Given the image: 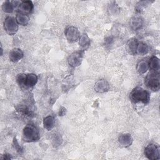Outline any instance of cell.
Listing matches in <instances>:
<instances>
[{"instance_id": "1", "label": "cell", "mask_w": 160, "mask_h": 160, "mask_svg": "<svg viewBox=\"0 0 160 160\" xmlns=\"http://www.w3.org/2000/svg\"><path fill=\"white\" fill-rule=\"evenodd\" d=\"M129 98L131 101L134 103H142L147 104L150 101V94L149 92L141 87H136L130 92Z\"/></svg>"}, {"instance_id": "2", "label": "cell", "mask_w": 160, "mask_h": 160, "mask_svg": "<svg viewBox=\"0 0 160 160\" xmlns=\"http://www.w3.org/2000/svg\"><path fill=\"white\" fill-rule=\"evenodd\" d=\"M22 139L26 142H35L40 139L39 131L33 124L26 125L22 131Z\"/></svg>"}, {"instance_id": "3", "label": "cell", "mask_w": 160, "mask_h": 160, "mask_svg": "<svg viewBox=\"0 0 160 160\" xmlns=\"http://www.w3.org/2000/svg\"><path fill=\"white\" fill-rule=\"evenodd\" d=\"M144 83L148 88L154 91H158L160 87L159 72L151 71L145 78Z\"/></svg>"}, {"instance_id": "4", "label": "cell", "mask_w": 160, "mask_h": 160, "mask_svg": "<svg viewBox=\"0 0 160 160\" xmlns=\"http://www.w3.org/2000/svg\"><path fill=\"white\" fill-rule=\"evenodd\" d=\"M3 26L4 30L9 35H14L18 31V24L16 18L13 17H6L4 21Z\"/></svg>"}, {"instance_id": "5", "label": "cell", "mask_w": 160, "mask_h": 160, "mask_svg": "<svg viewBox=\"0 0 160 160\" xmlns=\"http://www.w3.org/2000/svg\"><path fill=\"white\" fill-rule=\"evenodd\" d=\"M144 155L150 160H158L160 159L159 147L154 144H150L144 148Z\"/></svg>"}, {"instance_id": "6", "label": "cell", "mask_w": 160, "mask_h": 160, "mask_svg": "<svg viewBox=\"0 0 160 160\" xmlns=\"http://www.w3.org/2000/svg\"><path fill=\"white\" fill-rule=\"evenodd\" d=\"M83 56L84 51L79 50L74 51L69 56L68 58V62L71 67H78L82 62Z\"/></svg>"}, {"instance_id": "7", "label": "cell", "mask_w": 160, "mask_h": 160, "mask_svg": "<svg viewBox=\"0 0 160 160\" xmlns=\"http://www.w3.org/2000/svg\"><path fill=\"white\" fill-rule=\"evenodd\" d=\"M65 36L68 41L70 43H73L79 40L80 34L78 29L75 26H69L67 28L64 32Z\"/></svg>"}, {"instance_id": "8", "label": "cell", "mask_w": 160, "mask_h": 160, "mask_svg": "<svg viewBox=\"0 0 160 160\" xmlns=\"http://www.w3.org/2000/svg\"><path fill=\"white\" fill-rule=\"evenodd\" d=\"M33 8L34 5L31 1H23L21 2L20 5L18 8V11L19 13L27 15L32 12Z\"/></svg>"}, {"instance_id": "9", "label": "cell", "mask_w": 160, "mask_h": 160, "mask_svg": "<svg viewBox=\"0 0 160 160\" xmlns=\"http://www.w3.org/2000/svg\"><path fill=\"white\" fill-rule=\"evenodd\" d=\"M94 89L95 91L99 93H103L107 92L109 89V85L105 79L98 80L94 84Z\"/></svg>"}, {"instance_id": "10", "label": "cell", "mask_w": 160, "mask_h": 160, "mask_svg": "<svg viewBox=\"0 0 160 160\" xmlns=\"http://www.w3.org/2000/svg\"><path fill=\"white\" fill-rule=\"evenodd\" d=\"M133 141L131 135L129 133L121 134L118 138L119 143L123 147L128 148L130 146Z\"/></svg>"}, {"instance_id": "11", "label": "cell", "mask_w": 160, "mask_h": 160, "mask_svg": "<svg viewBox=\"0 0 160 160\" xmlns=\"http://www.w3.org/2000/svg\"><path fill=\"white\" fill-rule=\"evenodd\" d=\"M24 56V53L22 51L18 48H14L12 49L9 55V60L13 62H18L19 60H21Z\"/></svg>"}, {"instance_id": "12", "label": "cell", "mask_w": 160, "mask_h": 160, "mask_svg": "<svg viewBox=\"0 0 160 160\" xmlns=\"http://www.w3.org/2000/svg\"><path fill=\"white\" fill-rule=\"evenodd\" d=\"M138 40L136 38H130L126 43V49L132 55L136 54V49L138 44Z\"/></svg>"}, {"instance_id": "13", "label": "cell", "mask_w": 160, "mask_h": 160, "mask_svg": "<svg viewBox=\"0 0 160 160\" xmlns=\"http://www.w3.org/2000/svg\"><path fill=\"white\" fill-rule=\"evenodd\" d=\"M143 24V19L139 16H134L130 20L131 28L134 30H139Z\"/></svg>"}, {"instance_id": "14", "label": "cell", "mask_w": 160, "mask_h": 160, "mask_svg": "<svg viewBox=\"0 0 160 160\" xmlns=\"http://www.w3.org/2000/svg\"><path fill=\"white\" fill-rule=\"evenodd\" d=\"M91 44V40L87 34H82L79 38V45L81 50L84 51L89 48Z\"/></svg>"}, {"instance_id": "15", "label": "cell", "mask_w": 160, "mask_h": 160, "mask_svg": "<svg viewBox=\"0 0 160 160\" xmlns=\"http://www.w3.org/2000/svg\"><path fill=\"white\" fill-rule=\"evenodd\" d=\"M149 69V60L146 59L139 61L136 64V70L139 74H144Z\"/></svg>"}, {"instance_id": "16", "label": "cell", "mask_w": 160, "mask_h": 160, "mask_svg": "<svg viewBox=\"0 0 160 160\" xmlns=\"http://www.w3.org/2000/svg\"><path fill=\"white\" fill-rule=\"evenodd\" d=\"M160 68V62L158 58L155 56H152L149 60V69L151 71L159 72Z\"/></svg>"}, {"instance_id": "17", "label": "cell", "mask_w": 160, "mask_h": 160, "mask_svg": "<svg viewBox=\"0 0 160 160\" xmlns=\"http://www.w3.org/2000/svg\"><path fill=\"white\" fill-rule=\"evenodd\" d=\"M38 76L34 73H29L26 74V88H31L35 86L38 82Z\"/></svg>"}, {"instance_id": "18", "label": "cell", "mask_w": 160, "mask_h": 160, "mask_svg": "<svg viewBox=\"0 0 160 160\" xmlns=\"http://www.w3.org/2000/svg\"><path fill=\"white\" fill-rule=\"evenodd\" d=\"M54 122L55 120L54 117L49 115L44 118L43 126L48 131H50L54 127Z\"/></svg>"}, {"instance_id": "19", "label": "cell", "mask_w": 160, "mask_h": 160, "mask_svg": "<svg viewBox=\"0 0 160 160\" xmlns=\"http://www.w3.org/2000/svg\"><path fill=\"white\" fill-rule=\"evenodd\" d=\"M149 52V46L148 45L144 42H139L137 49L136 54L143 56L148 54Z\"/></svg>"}, {"instance_id": "20", "label": "cell", "mask_w": 160, "mask_h": 160, "mask_svg": "<svg viewBox=\"0 0 160 160\" xmlns=\"http://www.w3.org/2000/svg\"><path fill=\"white\" fill-rule=\"evenodd\" d=\"M16 19L18 24H20L21 26H26L29 23V18L28 15L19 13L18 12L16 14Z\"/></svg>"}, {"instance_id": "21", "label": "cell", "mask_w": 160, "mask_h": 160, "mask_svg": "<svg viewBox=\"0 0 160 160\" xmlns=\"http://www.w3.org/2000/svg\"><path fill=\"white\" fill-rule=\"evenodd\" d=\"M14 6L11 1H6L2 4V9L4 12L11 13L14 9Z\"/></svg>"}, {"instance_id": "22", "label": "cell", "mask_w": 160, "mask_h": 160, "mask_svg": "<svg viewBox=\"0 0 160 160\" xmlns=\"http://www.w3.org/2000/svg\"><path fill=\"white\" fill-rule=\"evenodd\" d=\"M152 1H139L135 7V10L138 12H141L143 11L144 8H146L148 5H149L151 3H152Z\"/></svg>"}, {"instance_id": "23", "label": "cell", "mask_w": 160, "mask_h": 160, "mask_svg": "<svg viewBox=\"0 0 160 160\" xmlns=\"http://www.w3.org/2000/svg\"><path fill=\"white\" fill-rule=\"evenodd\" d=\"M16 81L21 88H26V74L24 73L18 74L16 76Z\"/></svg>"}, {"instance_id": "24", "label": "cell", "mask_w": 160, "mask_h": 160, "mask_svg": "<svg viewBox=\"0 0 160 160\" xmlns=\"http://www.w3.org/2000/svg\"><path fill=\"white\" fill-rule=\"evenodd\" d=\"M13 146H14V149L17 151V152L20 153V152H21L22 151V148L19 144L16 138H14V140H13Z\"/></svg>"}, {"instance_id": "25", "label": "cell", "mask_w": 160, "mask_h": 160, "mask_svg": "<svg viewBox=\"0 0 160 160\" xmlns=\"http://www.w3.org/2000/svg\"><path fill=\"white\" fill-rule=\"evenodd\" d=\"M2 156H3V157L1 158V159H2L8 160V159H11L12 158V156H11V154H4Z\"/></svg>"}, {"instance_id": "26", "label": "cell", "mask_w": 160, "mask_h": 160, "mask_svg": "<svg viewBox=\"0 0 160 160\" xmlns=\"http://www.w3.org/2000/svg\"><path fill=\"white\" fill-rule=\"evenodd\" d=\"M66 113V109L64 107H61V109H59V116H63Z\"/></svg>"}]
</instances>
